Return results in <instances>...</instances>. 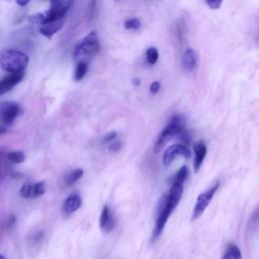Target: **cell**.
I'll use <instances>...</instances> for the list:
<instances>
[{"instance_id": "obj_1", "label": "cell", "mask_w": 259, "mask_h": 259, "mask_svg": "<svg viewBox=\"0 0 259 259\" xmlns=\"http://www.w3.org/2000/svg\"><path fill=\"white\" fill-rule=\"evenodd\" d=\"M183 193V183L172 182L171 187L167 195H164L158 206V213L155 222V226L152 234V242H155L161 236L168 219L170 218L172 211L175 209L179 203Z\"/></svg>"}, {"instance_id": "obj_2", "label": "cell", "mask_w": 259, "mask_h": 259, "mask_svg": "<svg viewBox=\"0 0 259 259\" xmlns=\"http://www.w3.org/2000/svg\"><path fill=\"white\" fill-rule=\"evenodd\" d=\"M26 54L16 50H3L0 52V68L8 73L22 72L28 65Z\"/></svg>"}, {"instance_id": "obj_3", "label": "cell", "mask_w": 259, "mask_h": 259, "mask_svg": "<svg viewBox=\"0 0 259 259\" xmlns=\"http://www.w3.org/2000/svg\"><path fill=\"white\" fill-rule=\"evenodd\" d=\"M185 128V119L180 114H174L171 116L169 122L162 130L160 135L158 136L155 144H154V152H160L163 147L168 143L170 139L176 137L181 131Z\"/></svg>"}, {"instance_id": "obj_4", "label": "cell", "mask_w": 259, "mask_h": 259, "mask_svg": "<svg viewBox=\"0 0 259 259\" xmlns=\"http://www.w3.org/2000/svg\"><path fill=\"white\" fill-rule=\"evenodd\" d=\"M99 50V41L96 31L89 32L85 37H83L76 46L73 57L74 59H81L84 57L92 56L96 54Z\"/></svg>"}, {"instance_id": "obj_5", "label": "cell", "mask_w": 259, "mask_h": 259, "mask_svg": "<svg viewBox=\"0 0 259 259\" xmlns=\"http://www.w3.org/2000/svg\"><path fill=\"white\" fill-rule=\"evenodd\" d=\"M220 187V183L217 182L214 185H212L209 189L205 190L204 192L200 193L197 198H196V202L194 204L193 207V212H192V220H196L198 219L203 211L205 210V208L208 206V204L210 203L213 195L215 194V192L218 191Z\"/></svg>"}, {"instance_id": "obj_6", "label": "cell", "mask_w": 259, "mask_h": 259, "mask_svg": "<svg viewBox=\"0 0 259 259\" xmlns=\"http://www.w3.org/2000/svg\"><path fill=\"white\" fill-rule=\"evenodd\" d=\"M20 106L13 101H4L0 103V124L9 126L13 123L20 113Z\"/></svg>"}, {"instance_id": "obj_7", "label": "cell", "mask_w": 259, "mask_h": 259, "mask_svg": "<svg viewBox=\"0 0 259 259\" xmlns=\"http://www.w3.org/2000/svg\"><path fill=\"white\" fill-rule=\"evenodd\" d=\"M72 4H73V0H61L57 3L52 4V7L49 10L44 12L46 22L59 20V19L64 18L67 11L69 10V8L71 7Z\"/></svg>"}, {"instance_id": "obj_8", "label": "cell", "mask_w": 259, "mask_h": 259, "mask_svg": "<svg viewBox=\"0 0 259 259\" xmlns=\"http://www.w3.org/2000/svg\"><path fill=\"white\" fill-rule=\"evenodd\" d=\"M191 155L190 150L187 146L183 144H174L166 149L163 155V164L164 166H169L177 156H183L184 158H189Z\"/></svg>"}, {"instance_id": "obj_9", "label": "cell", "mask_w": 259, "mask_h": 259, "mask_svg": "<svg viewBox=\"0 0 259 259\" xmlns=\"http://www.w3.org/2000/svg\"><path fill=\"white\" fill-rule=\"evenodd\" d=\"M24 77V72H16L9 73L5 77L0 80V96L9 92L12 88H14Z\"/></svg>"}, {"instance_id": "obj_10", "label": "cell", "mask_w": 259, "mask_h": 259, "mask_svg": "<svg viewBox=\"0 0 259 259\" xmlns=\"http://www.w3.org/2000/svg\"><path fill=\"white\" fill-rule=\"evenodd\" d=\"M116 222L115 219L110 211V208L108 205H104L102 207V210L100 212V218H99V227L100 229L105 232V233H110L114 228H115Z\"/></svg>"}, {"instance_id": "obj_11", "label": "cell", "mask_w": 259, "mask_h": 259, "mask_svg": "<svg viewBox=\"0 0 259 259\" xmlns=\"http://www.w3.org/2000/svg\"><path fill=\"white\" fill-rule=\"evenodd\" d=\"M192 149H193V152H194V160H193L194 172L197 173L199 171L202 163H203V160L205 158L207 149H206V145L202 141L194 143L192 145Z\"/></svg>"}, {"instance_id": "obj_12", "label": "cell", "mask_w": 259, "mask_h": 259, "mask_svg": "<svg viewBox=\"0 0 259 259\" xmlns=\"http://www.w3.org/2000/svg\"><path fill=\"white\" fill-rule=\"evenodd\" d=\"M82 205V198L78 193H71L63 203V211L67 214L78 210Z\"/></svg>"}, {"instance_id": "obj_13", "label": "cell", "mask_w": 259, "mask_h": 259, "mask_svg": "<svg viewBox=\"0 0 259 259\" xmlns=\"http://www.w3.org/2000/svg\"><path fill=\"white\" fill-rule=\"evenodd\" d=\"M64 24V18L54 21H49L44 23L42 25H39V32L45 35L48 38H51L54 34H56Z\"/></svg>"}, {"instance_id": "obj_14", "label": "cell", "mask_w": 259, "mask_h": 259, "mask_svg": "<svg viewBox=\"0 0 259 259\" xmlns=\"http://www.w3.org/2000/svg\"><path fill=\"white\" fill-rule=\"evenodd\" d=\"M197 63L196 54L192 49H187L182 58V65L186 71H192L195 69Z\"/></svg>"}, {"instance_id": "obj_15", "label": "cell", "mask_w": 259, "mask_h": 259, "mask_svg": "<svg viewBox=\"0 0 259 259\" xmlns=\"http://www.w3.org/2000/svg\"><path fill=\"white\" fill-rule=\"evenodd\" d=\"M221 259H242V253L240 248L234 243H229L226 246V249Z\"/></svg>"}, {"instance_id": "obj_16", "label": "cell", "mask_w": 259, "mask_h": 259, "mask_svg": "<svg viewBox=\"0 0 259 259\" xmlns=\"http://www.w3.org/2000/svg\"><path fill=\"white\" fill-rule=\"evenodd\" d=\"M87 71H88V65H87V63H86L85 61H80V62L77 64L76 68H75L74 80H75V81H81V80L85 77Z\"/></svg>"}, {"instance_id": "obj_17", "label": "cell", "mask_w": 259, "mask_h": 259, "mask_svg": "<svg viewBox=\"0 0 259 259\" xmlns=\"http://www.w3.org/2000/svg\"><path fill=\"white\" fill-rule=\"evenodd\" d=\"M83 173H84L83 169H80V168L71 171L70 173L67 174V176H66V178H65L66 184H67V185H72V184H74L76 181H78V180L83 176Z\"/></svg>"}, {"instance_id": "obj_18", "label": "cell", "mask_w": 259, "mask_h": 259, "mask_svg": "<svg viewBox=\"0 0 259 259\" xmlns=\"http://www.w3.org/2000/svg\"><path fill=\"white\" fill-rule=\"evenodd\" d=\"M6 157H7V159H8L11 163H13V164H20V163H22V162L24 161V159H25L24 154H23L22 152H20V151H12V152H9Z\"/></svg>"}, {"instance_id": "obj_19", "label": "cell", "mask_w": 259, "mask_h": 259, "mask_svg": "<svg viewBox=\"0 0 259 259\" xmlns=\"http://www.w3.org/2000/svg\"><path fill=\"white\" fill-rule=\"evenodd\" d=\"M158 57H159V53H158L156 48L151 47V48H149L147 50V52H146V59H147L148 64H150V65L156 64V62L158 61Z\"/></svg>"}, {"instance_id": "obj_20", "label": "cell", "mask_w": 259, "mask_h": 259, "mask_svg": "<svg viewBox=\"0 0 259 259\" xmlns=\"http://www.w3.org/2000/svg\"><path fill=\"white\" fill-rule=\"evenodd\" d=\"M188 174H189V172H188L187 167H186V166H182V167L177 171V173L175 174V176H174L172 182L183 183V182L186 180Z\"/></svg>"}, {"instance_id": "obj_21", "label": "cell", "mask_w": 259, "mask_h": 259, "mask_svg": "<svg viewBox=\"0 0 259 259\" xmlns=\"http://www.w3.org/2000/svg\"><path fill=\"white\" fill-rule=\"evenodd\" d=\"M46 191V185L44 181H38L33 183L32 186V198H36L41 196Z\"/></svg>"}, {"instance_id": "obj_22", "label": "cell", "mask_w": 259, "mask_h": 259, "mask_svg": "<svg viewBox=\"0 0 259 259\" xmlns=\"http://www.w3.org/2000/svg\"><path fill=\"white\" fill-rule=\"evenodd\" d=\"M27 20H28V22H30V23H32V24H37V25H41V24H44V23L46 22L44 12L34 13V14L28 16Z\"/></svg>"}, {"instance_id": "obj_23", "label": "cell", "mask_w": 259, "mask_h": 259, "mask_svg": "<svg viewBox=\"0 0 259 259\" xmlns=\"http://www.w3.org/2000/svg\"><path fill=\"white\" fill-rule=\"evenodd\" d=\"M32 182L24 183L20 188V195L24 198H32Z\"/></svg>"}, {"instance_id": "obj_24", "label": "cell", "mask_w": 259, "mask_h": 259, "mask_svg": "<svg viewBox=\"0 0 259 259\" xmlns=\"http://www.w3.org/2000/svg\"><path fill=\"white\" fill-rule=\"evenodd\" d=\"M176 137H177V138L182 142V144L185 145V146L189 145L190 142H191V136H190L189 132L186 131L185 128H184L183 131H181Z\"/></svg>"}, {"instance_id": "obj_25", "label": "cell", "mask_w": 259, "mask_h": 259, "mask_svg": "<svg viewBox=\"0 0 259 259\" xmlns=\"http://www.w3.org/2000/svg\"><path fill=\"white\" fill-rule=\"evenodd\" d=\"M141 27V22L137 18H130L124 21V28L126 29H139Z\"/></svg>"}, {"instance_id": "obj_26", "label": "cell", "mask_w": 259, "mask_h": 259, "mask_svg": "<svg viewBox=\"0 0 259 259\" xmlns=\"http://www.w3.org/2000/svg\"><path fill=\"white\" fill-rule=\"evenodd\" d=\"M122 148V143L119 140H113L108 145V150L110 152H117Z\"/></svg>"}, {"instance_id": "obj_27", "label": "cell", "mask_w": 259, "mask_h": 259, "mask_svg": "<svg viewBox=\"0 0 259 259\" xmlns=\"http://www.w3.org/2000/svg\"><path fill=\"white\" fill-rule=\"evenodd\" d=\"M223 0H206L207 5L211 8V9H218L221 7Z\"/></svg>"}, {"instance_id": "obj_28", "label": "cell", "mask_w": 259, "mask_h": 259, "mask_svg": "<svg viewBox=\"0 0 259 259\" xmlns=\"http://www.w3.org/2000/svg\"><path fill=\"white\" fill-rule=\"evenodd\" d=\"M116 133L115 132H110V133H107L104 138H103V143H110L112 142L113 140H115L116 138Z\"/></svg>"}, {"instance_id": "obj_29", "label": "cell", "mask_w": 259, "mask_h": 259, "mask_svg": "<svg viewBox=\"0 0 259 259\" xmlns=\"http://www.w3.org/2000/svg\"><path fill=\"white\" fill-rule=\"evenodd\" d=\"M159 89H160V83L159 82H157V81H155V82H153L152 84H151V86H150V91L152 92V93H157L158 91H159Z\"/></svg>"}, {"instance_id": "obj_30", "label": "cell", "mask_w": 259, "mask_h": 259, "mask_svg": "<svg viewBox=\"0 0 259 259\" xmlns=\"http://www.w3.org/2000/svg\"><path fill=\"white\" fill-rule=\"evenodd\" d=\"M251 220L254 221V222H259V207H258V208L256 209V211L253 213Z\"/></svg>"}, {"instance_id": "obj_31", "label": "cell", "mask_w": 259, "mask_h": 259, "mask_svg": "<svg viewBox=\"0 0 259 259\" xmlns=\"http://www.w3.org/2000/svg\"><path fill=\"white\" fill-rule=\"evenodd\" d=\"M29 1H30V0H16L17 4H18L19 6H25V5H27V4L29 3Z\"/></svg>"}, {"instance_id": "obj_32", "label": "cell", "mask_w": 259, "mask_h": 259, "mask_svg": "<svg viewBox=\"0 0 259 259\" xmlns=\"http://www.w3.org/2000/svg\"><path fill=\"white\" fill-rule=\"evenodd\" d=\"M6 126H4V125H2V124H0V136H2L3 134H5L6 133Z\"/></svg>"}, {"instance_id": "obj_33", "label": "cell", "mask_w": 259, "mask_h": 259, "mask_svg": "<svg viewBox=\"0 0 259 259\" xmlns=\"http://www.w3.org/2000/svg\"><path fill=\"white\" fill-rule=\"evenodd\" d=\"M59 1H61V0H51V3L54 4V3H57V2H59Z\"/></svg>"}, {"instance_id": "obj_34", "label": "cell", "mask_w": 259, "mask_h": 259, "mask_svg": "<svg viewBox=\"0 0 259 259\" xmlns=\"http://www.w3.org/2000/svg\"><path fill=\"white\" fill-rule=\"evenodd\" d=\"M0 259H6V257L4 256V255H2V254H0Z\"/></svg>"}]
</instances>
